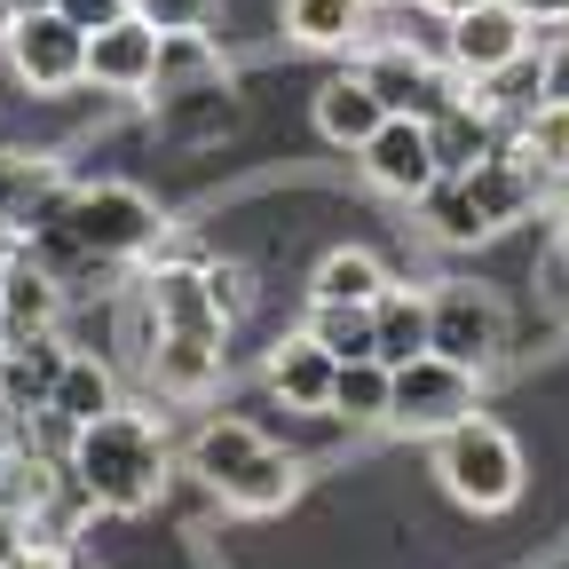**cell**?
<instances>
[{
    "label": "cell",
    "mask_w": 569,
    "mask_h": 569,
    "mask_svg": "<svg viewBox=\"0 0 569 569\" xmlns=\"http://www.w3.org/2000/svg\"><path fill=\"white\" fill-rule=\"evenodd\" d=\"M71 482L103 515H142L167 490V436L142 411H103L96 427H71Z\"/></svg>",
    "instance_id": "1"
},
{
    "label": "cell",
    "mask_w": 569,
    "mask_h": 569,
    "mask_svg": "<svg viewBox=\"0 0 569 569\" xmlns=\"http://www.w3.org/2000/svg\"><path fill=\"white\" fill-rule=\"evenodd\" d=\"M190 475L222 498L230 515H277V507H293V490H301V467L246 419H206L190 436Z\"/></svg>",
    "instance_id": "2"
},
{
    "label": "cell",
    "mask_w": 569,
    "mask_h": 569,
    "mask_svg": "<svg viewBox=\"0 0 569 569\" xmlns=\"http://www.w3.org/2000/svg\"><path fill=\"white\" fill-rule=\"evenodd\" d=\"M538 190H546V174L507 142V151H490L475 174H451V182L427 190V206H436V238H443V246H475V238H490V230L522 222V213L538 206Z\"/></svg>",
    "instance_id": "3"
},
{
    "label": "cell",
    "mask_w": 569,
    "mask_h": 569,
    "mask_svg": "<svg viewBox=\"0 0 569 569\" xmlns=\"http://www.w3.org/2000/svg\"><path fill=\"white\" fill-rule=\"evenodd\" d=\"M436 475L459 498L467 515H507L522 498V443L507 436L498 419H459L451 436H436Z\"/></svg>",
    "instance_id": "4"
},
{
    "label": "cell",
    "mask_w": 569,
    "mask_h": 569,
    "mask_svg": "<svg viewBox=\"0 0 569 569\" xmlns=\"http://www.w3.org/2000/svg\"><path fill=\"white\" fill-rule=\"evenodd\" d=\"M427 356H443V365L482 380L498 356H507V301H498L490 284H467V277L436 284V293H427Z\"/></svg>",
    "instance_id": "5"
},
{
    "label": "cell",
    "mask_w": 569,
    "mask_h": 569,
    "mask_svg": "<svg viewBox=\"0 0 569 569\" xmlns=\"http://www.w3.org/2000/svg\"><path fill=\"white\" fill-rule=\"evenodd\" d=\"M56 230L80 253H96V261H134V253L159 246V206L142 198L134 182H88V190L63 198V222Z\"/></svg>",
    "instance_id": "6"
},
{
    "label": "cell",
    "mask_w": 569,
    "mask_h": 569,
    "mask_svg": "<svg viewBox=\"0 0 569 569\" xmlns=\"http://www.w3.org/2000/svg\"><path fill=\"white\" fill-rule=\"evenodd\" d=\"M475 396H482L475 372L443 365V356H411L396 372V396H388V427H403V436H451L459 419H475Z\"/></svg>",
    "instance_id": "7"
},
{
    "label": "cell",
    "mask_w": 569,
    "mask_h": 569,
    "mask_svg": "<svg viewBox=\"0 0 569 569\" xmlns=\"http://www.w3.org/2000/svg\"><path fill=\"white\" fill-rule=\"evenodd\" d=\"M9 63H17V80L32 88V96H63V88H80L88 80V32H71L48 0H32V9L9 24Z\"/></svg>",
    "instance_id": "8"
},
{
    "label": "cell",
    "mask_w": 569,
    "mask_h": 569,
    "mask_svg": "<svg viewBox=\"0 0 569 569\" xmlns=\"http://www.w3.org/2000/svg\"><path fill=\"white\" fill-rule=\"evenodd\" d=\"M515 56H530V24L507 9V0H482V9H467V17L443 24V63L459 71L467 88H482L490 71H507Z\"/></svg>",
    "instance_id": "9"
},
{
    "label": "cell",
    "mask_w": 569,
    "mask_h": 569,
    "mask_svg": "<svg viewBox=\"0 0 569 569\" xmlns=\"http://www.w3.org/2000/svg\"><path fill=\"white\" fill-rule=\"evenodd\" d=\"M365 88L388 103V119H436V111L451 103L436 56L411 48V40H396V48H372V56H365Z\"/></svg>",
    "instance_id": "10"
},
{
    "label": "cell",
    "mask_w": 569,
    "mask_h": 569,
    "mask_svg": "<svg viewBox=\"0 0 569 569\" xmlns=\"http://www.w3.org/2000/svg\"><path fill=\"white\" fill-rule=\"evenodd\" d=\"M365 174H372V190H388V198H427L443 182V167H436V142H427V119H388L365 151Z\"/></svg>",
    "instance_id": "11"
},
{
    "label": "cell",
    "mask_w": 569,
    "mask_h": 569,
    "mask_svg": "<svg viewBox=\"0 0 569 569\" xmlns=\"http://www.w3.org/2000/svg\"><path fill=\"white\" fill-rule=\"evenodd\" d=\"M151 63H159V32L142 17H119L103 32H88V80L111 96H142L151 88Z\"/></svg>",
    "instance_id": "12"
},
{
    "label": "cell",
    "mask_w": 569,
    "mask_h": 569,
    "mask_svg": "<svg viewBox=\"0 0 569 569\" xmlns=\"http://www.w3.org/2000/svg\"><path fill=\"white\" fill-rule=\"evenodd\" d=\"M332 372H340V356H325L309 332L277 340L269 365H261V380H269V396H277L284 411H325V403H332Z\"/></svg>",
    "instance_id": "13"
},
{
    "label": "cell",
    "mask_w": 569,
    "mask_h": 569,
    "mask_svg": "<svg viewBox=\"0 0 569 569\" xmlns=\"http://www.w3.org/2000/svg\"><path fill=\"white\" fill-rule=\"evenodd\" d=\"M388 127V103L365 88V71H340V80L317 88V134L340 142V151H365V142Z\"/></svg>",
    "instance_id": "14"
},
{
    "label": "cell",
    "mask_w": 569,
    "mask_h": 569,
    "mask_svg": "<svg viewBox=\"0 0 569 569\" xmlns=\"http://www.w3.org/2000/svg\"><path fill=\"white\" fill-rule=\"evenodd\" d=\"M427 142H436V167H443V182H451V174H475V167L498 151V127H490V111H482L475 96H451L436 119H427Z\"/></svg>",
    "instance_id": "15"
},
{
    "label": "cell",
    "mask_w": 569,
    "mask_h": 569,
    "mask_svg": "<svg viewBox=\"0 0 569 569\" xmlns=\"http://www.w3.org/2000/svg\"><path fill=\"white\" fill-rule=\"evenodd\" d=\"M151 309H159V332H182V340H222V325H230L206 293V269H159Z\"/></svg>",
    "instance_id": "16"
},
{
    "label": "cell",
    "mask_w": 569,
    "mask_h": 569,
    "mask_svg": "<svg viewBox=\"0 0 569 569\" xmlns=\"http://www.w3.org/2000/svg\"><path fill=\"white\" fill-rule=\"evenodd\" d=\"M56 309H63V293L48 269H24V261L0 269V340H48Z\"/></svg>",
    "instance_id": "17"
},
{
    "label": "cell",
    "mask_w": 569,
    "mask_h": 569,
    "mask_svg": "<svg viewBox=\"0 0 569 569\" xmlns=\"http://www.w3.org/2000/svg\"><path fill=\"white\" fill-rule=\"evenodd\" d=\"M372 356H380L388 372H403L411 356H427V293L388 284V293L372 301Z\"/></svg>",
    "instance_id": "18"
},
{
    "label": "cell",
    "mask_w": 569,
    "mask_h": 569,
    "mask_svg": "<svg viewBox=\"0 0 569 569\" xmlns=\"http://www.w3.org/2000/svg\"><path fill=\"white\" fill-rule=\"evenodd\" d=\"M48 411H56L63 427H96L103 411H119L111 365H96V356H63V372H56V388H48Z\"/></svg>",
    "instance_id": "19"
},
{
    "label": "cell",
    "mask_w": 569,
    "mask_h": 569,
    "mask_svg": "<svg viewBox=\"0 0 569 569\" xmlns=\"http://www.w3.org/2000/svg\"><path fill=\"white\" fill-rule=\"evenodd\" d=\"M388 269H380V253H365V246H332L325 261H317V277H309V301H348V309H372L380 293H388Z\"/></svg>",
    "instance_id": "20"
},
{
    "label": "cell",
    "mask_w": 569,
    "mask_h": 569,
    "mask_svg": "<svg viewBox=\"0 0 569 569\" xmlns=\"http://www.w3.org/2000/svg\"><path fill=\"white\" fill-rule=\"evenodd\" d=\"M213 372H222V340L159 332V348H151V388H159V396H206Z\"/></svg>",
    "instance_id": "21"
},
{
    "label": "cell",
    "mask_w": 569,
    "mask_h": 569,
    "mask_svg": "<svg viewBox=\"0 0 569 569\" xmlns=\"http://www.w3.org/2000/svg\"><path fill=\"white\" fill-rule=\"evenodd\" d=\"M388 396H396V372L380 365V356H365V365H340V372H332V403H325V419L388 427Z\"/></svg>",
    "instance_id": "22"
},
{
    "label": "cell",
    "mask_w": 569,
    "mask_h": 569,
    "mask_svg": "<svg viewBox=\"0 0 569 569\" xmlns=\"http://www.w3.org/2000/svg\"><path fill=\"white\" fill-rule=\"evenodd\" d=\"M198 80H222V48L206 32H159V63H151V88L159 96H182Z\"/></svg>",
    "instance_id": "23"
},
{
    "label": "cell",
    "mask_w": 569,
    "mask_h": 569,
    "mask_svg": "<svg viewBox=\"0 0 569 569\" xmlns=\"http://www.w3.org/2000/svg\"><path fill=\"white\" fill-rule=\"evenodd\" d=\"M365 0H284V32H293L301 48H348L356 32H365Z\"/></svg>",
    "instance_id": "24"
},
{
    "label": "cell",
    "mask_w": 569,
    "mask_h": 569,
    "mask_svg": "<svg viewBox=\"0 0 569 569\" xmlns=\"http://www.w3.org/2000/svg\"><path fill=\"white\" fill-rule=\"evenodd\" d=\"M325 356L340 365H365L372 356V309H348V301H309V325H301Z\"/></svg>",
    "instance_id": "25"
},
{
    "label": "cell",
    "mask_w": 569,
    "mask_h": 569,
    "mask_svg": "<svg viewBox=\"0 0 569 569\" xmlns=\"http://www.w3.org/2000/svg\"><path fill=\"white\" fill-rule=\"evenodd\" d=\"M515 151H522L538 174H561V167H569V103H538V111L515 127Z\"/></svg>",
    "instance_id": "26"
},
{
    "label": "cell",
    "mask_w": 569,
    "mask_h": 569,
    "mask_svg": "<svg viewBox=\"0 0 569 569\" xmlns=\"http://www.w3.org/2000/svg\"><path fill=\"white\" fill-rule=\"evenodd\" d=\"M127 9L151 24V32H198L213 17V0H127Z\"/></svg>",
    "instance_id": "27"
},
{
    "label": "cell",
    "mask_w": 569,
    "mask_h": 569,
    "mask_svg": "<svg viewBox=\"0 0 569 569\" xmlns=\"http://www.w3.org/2000/svg\"><path fill=\"white\" fill-rule=\"evenodd\" d=\"M48 9L71 24V32H103V24H119V17H134L127 0H48Z\"/></svg>",
    "instance_id": "28"
},
{
    "label": "cell",
    "mask_w": 569,
    "mask_h": 569,
    "mask_svg": "<svg viewBox=\"0 0 569 569\" xmlns=\"http://www.w3.org/2000/svg\"><path fill=\"white\" fill-rule=\"evenodd\" d=\"M538 284H546V309L569 325V230L553 238V253H546V269H538Z\"/></svg>",
    "instance_id": "29"
},
{
    "label": "cell",
    "mask_w": 569,
    "mask_h": 569,
    "mask_svg": "<svg viewBox=\"0 0 569 569\" xmlns=\"http://www.w3.org/2000/svg\"><path fill=\"white\" fill-rule=\"evenodd\" d=\"M206 293H213V309H222V317H238V309L253 301V293H246V269H238V261H213V269H206Z\"/></svg>",
    "instance_id": "30"
},
{
    "label": "cell",
    "mask_w": 569,
    "mask_h": 569,
    "mask_svg": "<svg viewBox=\"0 0 569 569\" xmlns=\"http://www.w3.org/2000/svg\"><path fill=\"white\" fill-rule=\"evenodd\" d=\"M546 103H569V40L546 48Z\"/></svg>",
    "instance_id": "31"
},
{
    "label": "cell",
    "mask_w": 569,
    "mask_h": 569,
    "mask_svg": "<svg viewBox=\"0 0 569 569\" xmlns=\"http://www.w3.org/2000/svg\"><path fill=\"white\" fill-rule=\"evenodd\" d=\"M507 9L538 32V24H569V0H507Z\"/></svg>",
    "instance_id": "32"
},
{
    "label": "cell",
    "mask_w": 569,
    "mask_h": 569,
    "mask_svg": "<svg viewBox=\"0 0 569 569\" xmlns=\"http://www.w3.org/2000/svg\"><path fill=\"white\" fill-rule=\"evenodd\" d=\"M538 206L553 213V222H569V167H561V174H546V190H538Z\"/></svg>",
    "instance_id": "33"
},
{
    "label": "cell",
    "mask_w": 569,
    "mask_h": 569,
    "mask_svg": "<svg viewBox=\"0 0 569 569\" xmlns=\"http://www.w3.org/2000/svg\"><path fill=\"white\" fill-rule=\"evenodd\" d=\"M17 553H24V530H17V515H0V569H17Z\"/></svg>",
    "instance_id": "34"
},
{
    "label": "cell",
    "mask_w": 569,
    "mask_h": 569,
    "mask_svg": "<svg viewBox=\"0 0 569 569\" xmlns=\"http://www.w3.org/2000/svg\"><path fill=\"white\" fill-rule=\"evenodd\" d=\"M419 9H436V17L451 24V17H467V9H482V0H419Z\"/></svg>",
    "instance_id": "35"
},
{
    "label": "cell",
    "mask_w": 569,
    "mask_h": 569,
    "mask_svg": "<svg viewBox=\"0 0 569 569\" xmlns=\"http://www.w3.org/2000/svg\"><path fill=\"white\" fill-rule=\"evenodd\" d=\"M365 9H411V0H365Z\"/></svg>",
    "instance_id": "36"
},
{
    "label": "cell",
    "mask_w": 569,
    "mask_h": 569,
    "mask_svg": "<svg viewBox=\"0 0 569 569\" xmlns=\"http://www.w3.org/2000/svg\"><path fill=\"white\" fill-rule=\"evenodd\" d=\"M9 246H17V238H9V230H0V269H9Z\"/></svg>",
    "instance_id": "37"
}]
</instances>
